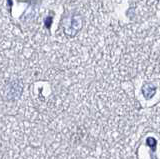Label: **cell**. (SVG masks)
Segmentation results:
<instances>
[{
  "mask_svg": "<svg viewBox=\"0 0 160 159\" xmlns=\"http://www.w3.org/2000/svg\"><path fill=\"white\" fill-rule=\"evenodd\" d=\"M155 87L152 85V84H146L144 87H143V95L146 97V98H150L152 95H154L155 93Z\"/></svg>",
  "mask_w": 160,
  "mask_h": 159,
  "instance_id": "1",
  "label": "cell"
}]
</instances>
